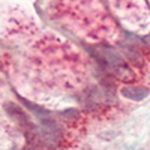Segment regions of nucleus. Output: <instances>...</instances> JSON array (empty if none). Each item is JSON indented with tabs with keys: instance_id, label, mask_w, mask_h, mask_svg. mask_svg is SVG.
<instances>
[{
	"instance_id": "1",
	"label": "nucleus",
	"mask_w": 150,
	"mask_h": 150,
	"mask_svg": "<svg viewBox=\"0 0 150 150\" xmlns=\"http://www.w3.org/2000/svg\"><path fill=\"white\" fill-rule=\"evenodd\" d=\"M120 93L128 98V99H132V101H143V99L147 98L149 95V90L146 87H137V86H126V87H122Z\"/></svg>"
}]
</instances>
